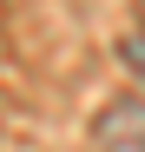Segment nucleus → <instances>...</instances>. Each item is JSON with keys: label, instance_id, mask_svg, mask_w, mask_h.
Segmentation results:
<instances>
[{"label": "nucleus", "instance_id": "nucleus-2", "mask_svg": "<svg viewBox=\"0 0 145 152\" xmlns=\"http://www.w3.org/2000/svg\"><path fill=\"white\" fill-rule=\"evenodd\" d=\"M119 60H125L132 73H145V20H138V27H132L125 40H119Z\"/></svg>", "mask_w": 145, "mask_h": 152}, {"label": "nucleus", "instance_id": "nucleus-1", "mask_svg": "<svg viewBox=\"0 0 145 152\" xmlns=\"http://www.w3.org/2000/svg\"><path fill=\"white\" fill-rule=\"evenodd\" d=\"M92 152H145V99H112L92 119Z\"/></svg>", "mask_w": 145, "mask_h": 152}]
</instances>
